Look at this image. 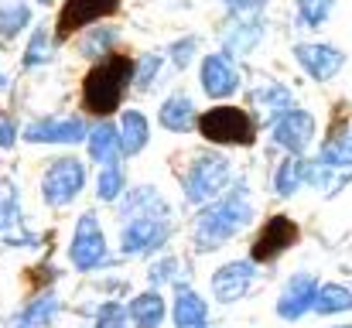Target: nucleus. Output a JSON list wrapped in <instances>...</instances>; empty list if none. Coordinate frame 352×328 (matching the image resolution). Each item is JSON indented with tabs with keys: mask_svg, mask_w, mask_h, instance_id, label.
Here are the masks:
<instances>
[{
	"mask_svg": "<svg viewBox=\"0 0 352 328\" xmlns=\"http://www.w3.org/2000/svg\"><path fill=\"white\" fill-rule=\"evenodd\" d=\"M137 65L126 58V55H107L100 65L89 69L86 83H82V109L86 113H96V116H107L120 107L123 100V89L126 83L133 79Z\"/></svg>",
	"mask_w": 352,
	"mask_h": 328,
	"instance_id": "3",
	"label": "nucleus"
},
{
	"mask_svg": "<svg viewBox=\"0 0 352 328\" xmlns=\"http://www.w3.org/2000/svg\"><path fill=\"white\" fill-rule=\"evenodd\" d=\"M318 161H325L332 168H352V130H346L342 137H329L322 144Z\"/></svg>",
	"mask_w": 352,
	"mask_h": 328,
	"instance_id": "26",
	"label": "nucleus"
},
{
	"mask_svg": "<svg viewBox=\"0 0 352 328\" xmlns=\"http://www.w3.org/2000/svg\"><path fill=\"white\" fill-rule=\"evenodd\" d=\"M55 311H58V301H55L52 294H45V298L31 301V305L17 315V328H48L52 318H55Z\"/></svg>",
	"mask_w": 352,
	"mask_h": 328,
	"instance_id": "24",
	"label": "nucleus"
},
{
	"mask_svg": "<svg viewBox=\"0 0 352 328\" xmlns=\"http://www.w3.org/2000/svg\"><path fill=\"white\" fill-rule=\"evenodd\" d=\"M21 226V212H17V192H14V185L10 182H0V236L7 239V243H24L14 229Z\"/></svg>",
	"mask_w": 352,
	"mask_h": 328,
	"instance_id": "20",
	"label": "nucleus"
},
{
	"mask_svg": "<svg viewBox=\"0 0 352 328\" xmlns=\"http://www.w3.org/2000/svg\"><path fill=\"white\" fill-rule=\"evenodd\" d=\"M123 322H126V311L120 305H107L96 318V328H123Z\"/></svg>",
	"mask_w": 352,
	"mask_h": 328,
	"instance_id": "33",
	"label": "nucleus"
},
{
	"mask_svg": "<svg viewBox=\"0 0 352 328\" xmlns=\"http://www.w3.org/2000/svg\"><path fill=\"white\" fill-rule=\"evenodd\" d=\"M24 137L34 140V144H76V140L86 137V123H82L79 116H65V120L48 116V120L31 123V127L24 130Z\"/></svg>",
	"mask_w": 352,
	"mask_h": 328,
	"instance_id": "15",
	"label": "nucleus"
},
{
	"mask_svg": "<svg viewBox=\"0 0 352 328\" xmlns=\"http://www.w3.org/2000/svg\"><path fill=\"white\" fill-rule=\"evenodd\" d=\"M256 100H260V103H267V107L274 109L277 116H280V113H287V109L294 107V100H291V89H284V86H270V89L256 93Z\"/></svg>",
	"mask_w": 352,
	"mask_h": 328,
	"instance_id": "31",
	"label": "nucleus"
},
{
	"mask_svg": "<svg viewBox=\"0 0 352 328\" xmlns=\"http://www.w3.org/2000/svg\"><path fill=\"white\" fill-rule=\"evenodd\" d=\"M10 144H14V123L0 120V147H10Z\"/></svg>",
	"mask_w": 352,
	"mask_h": 328,
	"instance_id": "38",
	"label": "nucleus"
},
{
	"mask_svg": "<svg viewBox=\"0 0 352 328\" xmlns=\"http://www.w3.org/2000/svg\"><path fill=\"white\" fill-rule=\"evenodd\" d=\"M301 185H305V161H301L298 154H291V157H284V161L277 164V171H274V192H277L280 199H291Z\"/></svg>",
	"mask_w": 352,
	"mask_h": 328,
	"instance_id": "18",
	"label": "nucleus"
},
{
	"mask_svg": "<svg viewBox=\"0 0 352 328\" xmlns=\"http://www.w3.org/2000/svg\"><path fill=\"white\" fill-rule=\"evenodd\" d=\"M195 328H206V325H195Z\"/></svg>",
	"mask_w": 352,
	"mask_h": 328,
	"instance_id": "41",
	"label": "nucleus"
},
{
	"mask_svg": "<svg viewBox=\"0 0 352 328\" xmlns=\"http://www.w3.org/2000/svg\"><path fill=\"white\" fill-rule=\"evenodd\" d=\"M202 89L212 96V100H226L239 89V72H236L233 58L230 55H209L202 62Z\"/></svg>",
	"mask_w": 352,
	"mask_h": 328,
	"instance_id": "14",
	"label": "nucleus"
},
{
	"mask_svg": "<svg viewBox=\"0 0 352 328\" xmlns=\"http://www.w3.org/2000/svg\"><path fill=\"white\" fill-rule=\"evenodd\" d=\"M233 14H260L267 0H223Z\"/></svg>",
	"mask_w": 352,
	"mask_h": 328,
	"instance_id": "36",
	"label": "nucleus"
},
{
	"mask_svg": "<svg viewBox=\"0 0 352 328\" xmlns=\"http://www.w3.org/2000/svg\"><path fill=\"white\" fill-rule=\"evenodd\" d=\"M315 311H318V315H342V311H352V291L346 284H325V287H318Z\"/></svg>",
	"mask_w": 352,
	"mask_h": 328,
	"instance_id": "23",
	"label": "nucleus"
},
{
	"mask_svg": "<svg viewBox=\"0 0 352 328\" xmlns=\"http://www.w3.org/2000/svg\"><path fill=\"white\" fill-rule=\"evenodd\" d=\"M315 298H318V277L315 274H294L277 298V315L284 322H298L308 311H315Z\"/></svg>",
	"mask_w": 352,
	"mask_h": 328,
	"instance_id": "10",
	"label": "nucleus"
},
{
	"mask_svg": "<svg viewBox=\"0 0 352 328\" xmlns=\"http://www.w3.org/2000/svg\"><path fill=\"white\" fill-rule=\"evenodd\" d=\"M171 318H175V325L178 328L206 325V318H209V305H206L195 291L178 287V298H175V311H171Z\"/></svg>",
	"mask_w": 352,
	"mask_h": 328,
	"instance_id": "16",
	"label": "nucleus"
},
{
	"mask_svg": "<svg viewBox=\"0 0 352 328\" xmlns=\"http://www.w3.org/2000/svg\"><path fill=\"white\" fill-rule=\"evenodd\" d=\"M130 318H133L137 328H157L161 318H164V301H161V294L147 291V294L133 298V301H130Z\"/></svg>",
	"mask_w": 352,
	"mask_h": 328,
	"instance_id": "22",
	"label": "nucleus"
},
{
	"mask_svg": "<svg viewBox=\"0 0 352 328\" xmlns=\"http://www.w3.org/2000/svg\"><path fill=\"white\" fill-rule=\"evenodd\" d=\"M120 140H123V154H140V147L147 144V120L144 113H123V127H120Z\"/></svg>",
	"mask_w": 352,
	"mask_h": 328,
	"instance_id": "25",
	"label": "nucleus"
},
{
	"mask_svg": "<svg viewBox=\"0 0 352 328\" xmlns=\"http://www.w3.org/2000/svg\"><path fill=\"white\" fill-rule=\"evenodd\" d=\"M113 38H117L113 31H96V34H93V38L82 45V52H86V55H110L107 48L113 45Z\"/></svg>",
	"mask_w": 352,
	"mask_h": 328,
	"instance_id": "32",
	"label": "nucleus"
},
{
	"mask_svg": "<svg viewBox=\"0 0 352 328\" xmlns=\"http://www.w3.org/2000/svg\"><path fill=\"white\" fill-rule=\"evenodd\" d=\"M253 263L250 260H233V263H223L216 274H212V294H216V301H223V305H233L239 301L246 291H250V284H253Z\"/></svg>",
	"mask_w": 352,
	"mask_h": 328,
	"instance_id": "13",
	"label": "nucleus"
},
{
	"mask_svg": "<svg viewBox=\"0 0 352 328\" xmlns=\"http://www.w3.org/2000/svg\"><path fill=\"white\" fill-rule=\"evenodd\" d=\"M332 328H352V325H332Z\"/></svg>",
	"mask_w": 352,
	"mask_h": 328,
	"instance_id": "39",
	"label": "nucleus"
},
{
	"mask_svg": "<svg viewBox=\"0 0 352 328\" xmlns=\"http://www.w3.org/2000/svg\"><path fill=\"white\" fill-rule=\"evenodd\" d=\"M199 133L212 144H253V133H256V123L250 120V113L239 107H216L206 109L199 116Z\"/></svg>",
	"mask_w": 352,
	"mask_h": 328,
	"instance_id": "5",
	"label": "nucleus"
},
{
	"mask_svg": "<svg viewBox=\"0 0 352 328\" xmlns=\"http://www.w3.org/2000/svg\"><path fill=\"white\" fill-rule=\"evenodd\" d=\"M48 58H52V34L41 28V31H34V38H31V45H28L24 65L31 69V65H41V62H48Z\"/></svg>",
	"mask_w": 352,
	"mask_h": 328,
	"instance_id": "29",
	"label": "nucleus"
},
{
	"mask_svg": "<svg viewBox=\"0 0 352 328\" xmlns=\"http://www.w3.org/2000/svg\"><path fill=\"white\" fill-rule=\"evenodd\" d=\"M120 192H123V171H120L117 164H107V171L100 178V199L103 202H113V199H120Z\"/></svg>",
	"mask_w": 352,
	"mask_h": 328,
	"instance_id": "30",
	"label": "nucleus"
},
{
	"mask_svg": "<svg viewBox=\"0 0 352 328\" xmlns=\"http://www.w3.org/2000/svg\"><path fill=\"white\" fill-rule=\"evenodd\" d=\"M230 185V161L223 154H195L192 168L185 171V195L195 206H206L223 195Z\"/></svg>",
	"mask_w": 352,
	"mask_h": 328,
	"instance_id": "4",
	"label": "nucleus"
},
{
	"mask_svg": "<svg viewBox=\"0 0 352 328\" xmlns=\"http://www.w3.org/2000/svg\"><path fill=\"white\" fill-rule=\"evenodd\" d=\"M298 236H301V229H298L294 219L270 216L263 222V229L256 232L253 246H250V260H253V263H270V260H277L280 253H287V250L298 243Z\"/></svg>",
	"mask_w": 352,
	"mask_h": 328,
	"instance_id": "7",
	"label": "nucleus"
},
{
	"mask_svg": "<svg viewBox=\"0 0 352 328\" xmlns=\"http://www.w3.org/2000/svg\"><path fill=\"white\" fill-rule=\"evenodd\" d=\"M82 185H86V164L76 157H62V161H52V168L45 171L41 192L48 206L62 209L82 192Z\"/></svg>",
	"mask_w": 352,
	"mask_h": 328,
	"instance_id": "6",
	"label": "nucleus"
},
{
	"mask_svg": "<svg viewBox=\"0 0 352 328\" xmlns=\"http://www.w3.org/2000/svg\"><path fill=\"white\" fill-rule=\"evenodd\" d=\"M270 137L277 147H284L287 154H305L315 140V116L308 109L291 107L287 113L274 116V127H270Z\"/></svg>",
	"mask_w": 352,
	"mask_h": 328,
	"instance_id": "8",
	"label": "nucleus"
},
{
	"mask_svg": "<svg viewBox=\"0 0 352 328\" xmlns=\"http://www.w3.org/2000/svg\"><path fill=\"white\" fill-rule=\"evenodd\" d=\"M250 219H253V202H250V195H246V188L243 185H236L233 192H226L219 202H212L199 222H195V246L199 250H216V246H223L226 239H233L239 229H246L250 226Z\"/></svg>",
	"mask_w": 352,
	"mask_h": 328,
	"instance_id": "1",
	"label": "nucleus"
},
{
	"mask_svg": "<svg viewBox=\"0 0 352 328\" xmlns=\"http://www.w3.org/2000/svg\"><path fill=\"white\" fill-rule=\"evenodd\" d=\"M120 151H123L120 130H113L110 123H100V127L89 133V157H93V161H100V164H117Z\"/></svg>",
	"mask_w": 352,
	"mask_h": 328,
	"instance_id": "17",
	"label": "nucleus"
},
{
	"mask_svg": "<svg viewBox=\"0 0 352 328\" xmlns=\"http://www.w3.org/2000/svg\"><path fill=\"white\" fill-rule=\"evenodd\" d=\"M31 21V7L28 3H3L0 7V38L10 41L21 28H28Z\"/></svg>",
	"mask_w": 352,
	"mask_h": 328,
	"instance_id": "27",
	"label": "nucleus"
},
{
	"mask_svg": "<svg viewBox=\"0 0 352 328\" xmlns=\"http://www.w3.org/2000/svg\"><path fill=\"white\" fill-rule=\"evenodd\" d=\"M294 3H298V14H301V21H305L311 31H318V28L329 21L332 7H336V0H294Z\"/></svg>",
	"mask_w": 352,
	"mask_h": 328,
	"instance_id": "28",
	"label": "nucleus"
},
{
	"mask_svg": "<svg viewBox=\"0 0 352 328\" xmlns=\"http://www.w3.org/2000/svg\"><path fill=\"white\" fill-rule=\"evenodd\" d=\"M157 65H161V58H157V55H144V62L137 65V86H151V79H154Z\"/></svg>",
	"mask_w": 352,
	"mask_h": 328,
	"instance_id": "35",
	"label": "nucleus"
},
{
	"mask_svg": "<svg viewBox=\"0 0 352 328\" xmlns=\"http://www.w3.org/2000/svg\"><path fill=\"white\" fill-rule=\"evenodd\" d=\"M236 17H243V21H233L230 28H226V45L233 48V52H250L256 41H260V21H256V14H236Z\"/></svg>",
	"mask_w": 352,
	"mask_h": 328,
	"instance_id": "21",
	"label": "nucleus"
},
{
	"mask_svg": "<svg viewBox=\"0 0 352 328\" xmlns=\"http://www.w3.org/2000/svg\"><path fill=\"white\" fill-rule=\"evenodd\" d=\"M294 55H298V65H301L315 83H329V79H332V76H339V72H342V65H346L342 48L318 45V41H311V45H298V48H294Z\"/></svg>",
	"mask_w": 352,
	"mask_h": 328,
	"instance_id": "12",
	"label": "nucleus"
},
{
	"mask_svg": "<svg viewBox=\"0 0 352 328\" xmlns=\"http://www.w3.org/2000/svg\"><path fill=\"white\" fill-rule=\"evenodd\" d=\"M161 123H164L168 130H175V133H188V130L195 127V107H192V100H188V96H171V100H164Z\"/></svg>",
	"mask_w": 352,
	"mask_h": 328,
	"instance_id": "19",
	"label": "nucleus"
},
{
	"mask_svg": "<svg viewBox=\"0 0 352 328\" xmlns=\"http://www.w3.org/2000/svg\"><path fill=\"white\" fill-rule=\"evenodd\" d=\"M38 3H52V0H38Z\"/></svg>",
	"mask_w": 352,
	"mask_h": 328,
	"instance_id": "40",
	"label": "nucleus"
},
{
	"mask_svg": "<svg viewBox=\"0 0 352 328\" xmlns=\"http://www.w3.org/2000/svg\"><path fill=\"white\" fill-rule=\"evenodd\" d=\"M120 0H65L62 14H58V24H55V38L65 41L72 31L107 17V14H117Z\"/></svg>",
	"mask_w": 352,
	"mask_h": 328,
	"instance_id": "11",
	"label": "nucleus"
},
{
	"mask_svg": "<svg viewBox=\"0 0 352 328\" xmlns=\"http://www.w3.org/2000/svg\"><path fill=\"white\" fill-rule=\"evenodd\" d=\"M195 45H199L195 38H182V41H175V45H171V58H175V65H178V69H185V65L192 62Z\"/></svg>",
	"mask_w": 352,
	"mask_h": 328,
	"instance_id": "34",
	"label": "nucleus"
},
{
	"mask_svg": "<svg viewBox=\"0 0 352 328\" xmlns=\"http://www.w3.org/2000/svg\"><path fill=\"white\" fill-rule=\"evenodd\" d=\"M175 270H178V260H168V263H157L151 277H154V284H161V281H168V277H178Z\"/></svg>",
	"mask_w": 352,
	"mask_h": 328,
	"instance_id": "37",
	"label": "nucleus"
},
{
	"mask_svg": "<svg viewBox=\"0 0 352 328\" xmlns=\"http://www.w3.org/2000/svg\"><path fill=\"white\" fill-rule=\"evenodd\" d=\"M72 263L79 270H93L107 260V239H103V229H100V219L93 212L79 216V226H76V236H72Z\"/></svg>",
	"mask_w": 352,
	"mask_h": 328,
	"instance_id": "9",
	"label": "nucleus"
},
{
	"mask_svg": "<svg viewBox=\"0 0 352 328\" xmlns=\"http://www.w3.org/2000/svg\"><path fill=\"white\" fill-rule=\"evenodd\" d=\"M133 209H140V216H126V229H123V250L130 256L137 253H151L157 246H164L168 232H171V209L157 199L154 188H137L133 195Z\"/></svg>",
	"mask_w": 352,
	"mask_h": 328,
	"instance_id": "2",
	"label": "nucleus"
}]
</instances>
